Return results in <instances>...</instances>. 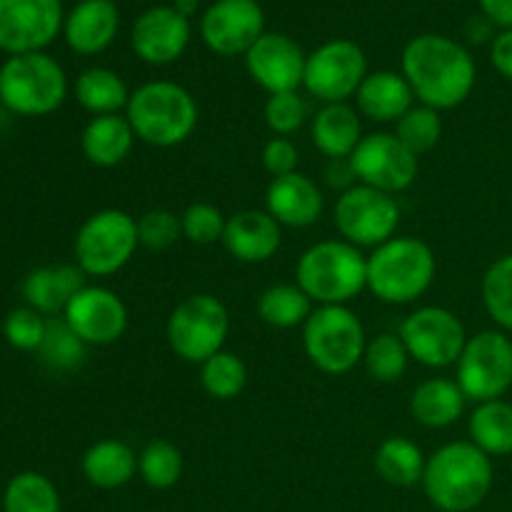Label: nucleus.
Segmentation results:
<instances>
[{
    "label": "nucleus",
    "mask_w": 512,
    "mask_h": 512,
    "mask_svg": "<svg viewBox=\"0 0 512 512\" xmlns=\"http://www.w3.org/2000/svg\"><path fill=\"white\" fill-rule=\"evenodd\" d=\"M125 118L135 138L153 148L183 145L198 128L200 110L193 93L173 80H150L130 93Z\"/></svg>",
    "instance_id": "nucleus-3"
},
{
    "label": "nucleus",
    "mask_w": 512,
    "mask_h": 512,
    "mask_svg": "<svg viewBox=\"0 0 512 512\" xmlns=\"http://www.w3.org/2000/svg\"><path fill=\"white\" fill-rule=\"evenodd\" d=\"M265 123L280 138H288V135L298 133L305 123H308V103H305L303 95L298 90L293 93H278L268 95V103H265Z\"/></svg>",
    "instance_id": "nucleus-41"
},
{
    "label": "nucleus",
    "mask_w": 512,
    "mask_h": 512,
    "mask_svg": "<svg viewBox=\"0 0 512 512\" xmlns=\"http://www.w3.org/2000/svg\"><path fill=\"white\" fill-rule=\"evenodd\" d=\"M183 238V228H180V215L173 210L153 208L138 218V240L143 248L148 250H168Z\"/></svg>",
    "instance_id": "nucleus-43"
},
{
    "label": "nucleus",
    "mask_w": 512,
    "mask_h": 512,
    "mask_svg": "<svg viewBox=\"0 0 512 512\" xmlns=\"http://www.w3.org/2000/svg\"><path fill=\"white\" fill-rule=\"evenodd\" d=\"M200 385L210 398L228 403L235 400L248 385V365L230 350H220L200 365Z\"/></svg>",
    "instance_id": "nucleus-33"
},
{
    "label": "nucleus",
    "mask_w": 512,
    "mask_h": 512,
    "mask_svg": "<svg viewBox=\"0 0 512 512\" xmlns=\"http://www.w3.org/2000/svg\"><path fill=\"white\" fill-rule=\"evenodd\" d=\"M365 325L348 305H318L303 325V348L325 375H345L363 363Z\"/></svg>",
    "instance_id": "nucleus-7"
},
{
    "label": "nucleus",
    "mask_w": 512,
    "mask_h": 512,
    "mask_svg": "<svg viewBox=\"0 0 512 512\" xmlns=\"http://www.w3.org/2000/svg\"><path fill=\"white\" fill-rule=\"evenodd\" d=\"M398 335L403 338L410 358L430 370L458 365L465 343H468L463 320L453 310L440 308V305H425V308L413 310L400 323Z\"/></svg>",
    "instance_id": "nucleus-13"
},
{
    "label": "nucleus",
    "mask_w": 512,
    "mask_h": 512,
    "mask_svg": "<svg viewBox=\"0 0 512 512\" xmlns=\"http://www.w3.org/2000/svg\"><path fill=\"white\" fill-rule=\"evenodd\" d=\"M138 475L148 488L170 490L183 475V453L168 440H153L140 450Z\"/></svg>",
    "instance_id": "nucleus-37"
},
{
    "label": "nucleus",
    "mask_w": 512,
    "mask_h": 512,
    "mask_svg": "<svg viewBox=\"0 0 512 512\" xmlns=\"http://www.w3.org/2000/svg\"><path fill=\"white\" fill-rule=\"evenodd\" d=\"M395 135H398L400 143L415 153L420 158L423 153L433 150L440 143V135H443V118H440V110L428 108V105L418 103L403 115V118L395 123Z\"/></svg>",
    "instance_id": "nucleus-39"
},
{
    "label": "nucleus",
    "mask_w": 512,
    "mask_h": 512,
    "mask_svg": "<svg viewBox=\"0 0 512 512\" xmlns=\"http://www.w3.org/2000/svg\"><path fill=\"white\" fill-rule=\"evenodd\" d=\"M63 320L88 348L118 343L130 323L128 305L118 293L103 285H85L65 308Z\"/></svg>",
    "instance_id": "nucleus-17"
},
{
    "label": "nucleus",
    "mask_w": 512,
    "mask_h": 512,
    "mask_svg": "<svg viewBox=\"0 0 512 512\" xmlns=\"http://www.w3.org/2000/svg\"><path fill=\"white\" fill-rule=\"evenodd\" d=\"M173 5L175 10H178L180 15H185V18H193L195 13H198V8H200V0H173Z\"/></svg>",
    "instance_id": "nucleus-48"
},
{
    "label": "nucleus",
    "mask_w": 512,
    "mask_h": 512,
    "mask_svg": "<svg viewBox=\"0 0 512 512\" xmlns=\"http://www.w3.org/2000/svg\"><path fill=\"white\" fill-rule=\"evenodd\" d=\"M410 360L413 358H410L408 348L398 333H380L365 345V373L375 383H398L408 373Z\"/></svg>",
    "instance_id": "nucleus-36"
},
{
    "label": "nucleus",
    "mask_w": 512,
    "mask_h": 512,
    "mask_svg": "<svg viewBox=\"0 0 512 512\" xmlns=\"http://www.w3.org/2000/svg\"><path fill=\"white\" fill-rule=\"evenodd\" d=\"M368 78V55L355 40L335 38L318 45L305 60L303 88L310 98L328 103H348Z\"/></svg>",
    "instance_id": "nucleus-11"
},
{
    "label": "nucleus",
    "mask_w": 512,
    "mask_h": 512,
    "mask_svg": "<svg viewBox=\"0 0 512 512\" xmlns=\"http://www.w3.org/2000/svg\"><path fill=\"white\" fill-rule=\"evenodd\" d=\"M63 0H0V50L43 53L63 33Z\"/></svg>",
    "instance_id": "nucleus-15"
},
{
    "label": "nucleus",
    "mask_w": 512,
    "mask_h": 512,
    "mask_svg": "<svg viewBox=\"0 0 512 512\" xmlns=\"http://www.w3.org/2000/svg\"><path fill=\"white\" fill-rule=\"evenodd\" d=\"M425 463L428 458L423 455L420 445L403 435L385 438L375 450V470L385 483L395 485V488H413V485L423 483Z\"/></svg>",
    "instance_id": "nucleus-31"
},
{
    "label": "nucleus",
    "mask_w": 512,
    "mask_h": 512,
    "mask_svg": "<svg viewBox=\"0 0 512 512\" xmlns=\"http://www.w3.org/2000/svg\"><path fill=\"white\" fill-rule=\"evenodd\" d=\"M295 283L318 305H348L368 290V255L348 240L313 243L295 265Z\"/></svg>",
    "instance_id": "nucleus-4"
},
{
    "label": "nucleus",
    "mask_w": 512,
    "mask_h": 512,
    "mask_svg": "<svg viewBox=\"0 0 512 512\" xmlns=\"http://www.w3.org/2000/svg\"><path fill=\"white\" fill-rule=\"evenodd\" d=\"M223 245L240 263H268L283 245V225L268 210H240L225 223Z\"/></svg>",
    "instance_id": "nucleus-20"
},
{
    "label": "nucleus",
    "mask_w": 512,
    "mask_h": 512,
    "mask_svg": "<svg viewBox=\"0 0 512 512\" xmlns=\"http://www.w3.org/2000/svg\"><path fill=\"white\" fill-rule=\"evenodd\" d=\"M243 58L253 83L260 85L268 95L293 93V90L303 88L308 55L290 35L265 30Z\"/></svg>",
    "instance_id": "nucleus-18"
},
{
    "label": "nucleus",
    "mask_w": 512,
    "mask_h": 512,
    "mask_svg": "<svg viewBox=\"0 0 512 512\" xmlns=\"http://www.w3.org/2000/svg\"><path fill=\"white\" fill-rule=\"evenodd\" d=\"M75 100L93 118L98 115L123 113L130 103V90L125 80L110 68H88L78 75L73 85Z\"/></svg>",
    "instance_id": "nucleus-29"
},
{
    "label": "nucleus",
    "mask_w": 512,
    "mask_h": 512,
    "mask_svg": "<svg viewBox=\"0 0 512 512\" xmlns=\"http://www.w3.org/2000/svg\"><path fill=\"white\" fill-rule=\"evenodd\" d=\"M45 328H48V318L28 305L10 310L3 320V335L8 345L23 350V353H38L45 338Z\"/></svg>",
    "instance_id": "nucleus-42"
},
{
    "label": "nucleus",
    "mask_w": 512,
    "mask_h": 512,
    "mask_svg": "<svg viewBox=\"0 0 512 512\" xmlns=\"http://www.w3.org/2000/svg\"><path fill=\"white\" fill-rule=\"evenodd\" d=\"M465 403H468V398L455 380L430 378L413 390L410 415L423 428L443 430L463 418Z\"/></svg>",
    "instance_id": "nucleus-27"
},
{
    "label": "nucleus",
    "mask_w": 512,
    "mask_h": 512,
    "mask_svg": "<svg viewBox=\"0 0 512 512\" xmlns=\"http://www.w3.org/2000/svg\"><path fill=\"white\" fill-rule=\"evenodd\" d=\"M483 305L503 333H512V253L495 260L483 275Z\"/></svg>",
    "instance_id": "nucleus-38"
},
{
    "label": "nucleus",
    "mask_w": 512,
    "mask_h": 512,
    "mask_svg": "<svg viewBox=\"0 0 512 512\" xmlns=\"http://www.w3.org/2000/svg\"><path fill=\"white\" fill-rule=\"evenodd\" d=\"M310 138L325 158H350L360 140L365 138L358 108H353L350 103L320 105V110L310 120Z\"/></svg>",
    "instance_id": "nucleus-26"
},
{
    "label": "nucleus",
    "mask_w": 512,
    "mask_h": 512,
    "mask_svg": "<svg viewBox=\"0 0 512 512\" xmlns=\"http://www.w3.org/2000/svg\"><path fill=\"white\" fill-rule=\"evenodd\" d=\"M400 68L413 88L415 100L440 113L463 105L478 80L470 50L438 33H423L410 40L403 48Z\"/></svg>",
    "instance_id": "nucleus-1"
},
{
    "label": "nucleus",
    "mask_w": 512,
    "mask_h": 512,
    "mask_svg": "<svg viewBox=\"0 0 512 512\" xmlns=\"http://www.w3.org/2000/svg\"><path fill=\"white\" fill-rule=\"evenodd\" d=\"M38 358L43 365L58 373H70L80 368L88 358V345L75 335V330L63 318H48L45 338L38 348Z\"/></svg>",
    "instance_id": "nucleus-35"
},
{
    "label": "nucleus",
    "mask_w": 512,
    "mask_h": 512,
    "mask_svg": "<svg viewBox=\"0 0 512 512\" xmlns=\"http://www.w3.org/2000/svg\"><path fill=\"white\" fill-rule=\"evenodd\" d=\"M263 33L265 13L258 0H215L200 18V38L220 58L245 55Z\"/></svg>",
    "instance_id": "nucleus-16"
},
{
    "label": "nucleus",
    "mask_w": 512,
    "mask_h": 512,
    "mask_svg": "<svg viewBox=\"0 0 512 512\" xmlns=\"http://www.w3.org/2000/svg\"><path fill=\"white\" fill-rule=\"evenodd\" d=\"M490 60L493 68L512 83V30H500L490 43Z\"/></svg>",
    "instance_id": "nucleus-45"
},
{
    "label": "nucleus",
    "mask_w": 512,
    "mask_h": 512,
    "mask_svg": "<svg viewBox=\"0 0 512 512\" xmlns=\"http://www.w3.org/2000/svg\"><path fill=\"white\" fill-rule=\"evenodd\" d=\"M5 512H60V495L43 473H18L5 488Z\"/></svg>",
    "instance_id": "nucleus-34"
},
{
    "label": "nucleus",
    "mask_w": 512,
    "mask_h": 512,
    "mask_svg": "<svg viewBox=\"0 0 512 512\" xmlns=\"http://www.w3.org/2000/svg\"><path fill=\"white\" fill-rule=\"evenodd\" d=\"M135 130L123 113L90 118L80 135V150L95 168H118L130 158L135 145Z\"/></svg>",
    "instance_id": "nucleus-25"
},
{
    "label": "nucleus",
    "mask_w": 512,
    "mask_h": 512,
    "mask_svg": "<svg viewBox=\"0 0 512 512\" xmlns=\"http://www.w3.org/2000/svg\"><path fill=\"white\" fill-rule=\"evenodd\" d=\"M230 335V313L223 300L210 293H195L180 300L165 325L170 350L180 360L203 365L215 353L225 350Z\"/></svg>",
    "instance_id": "nucleus-9"
},
{
    "label": "nucleus",
    "mask_w": 512,
    "mask_h": 512,
    "mask_svg": "<svg viewBox=\"0 0 512 512\" xmlns=\"http://www.w3.org/2000/svg\"><path fill=\"white\" fill-rule=\"evenodd\" d=\"M190 20L173 5H153L135 18L130 30L133 53L148 65H170L183 58L190 45Z\"/></svg>",
    "instance_id": "nucleus-19"
},
{
    "label": "nucleus",
    "mask_w": 512,
    "mask_h": 512,
    "mask_svg": "<svg viewBox=\"0 0 512 512\" xmlns=\"http://www.w3.org/2000/svg\"><path fill=\"white\" fill-rule=\"evenodd\" d=\"M438 273L425 240L395 235L368 255V290L385 305H410L423 298Z\"/></svg>",
    "instance_id": "nucleus-5"
},
{
    "label": "nucleus",
    "mask_w": 512,
    "mask_h": 512,
    "mask_svg": "<svg viewBox=\"0 0 512 512\" xmlns=\"http://www.w3.org/2000/svg\"><path fill=\"white\" fill-rule=\"evenodd\" d=\"M480 10L493 25L512 30V0H478Z\"/></svg>",
    "instance_id": "nucleus-47"
},
{
    "label": "nucleus",
    "mask_w": 512,
    "mask_h": 512,
    "mask_svg": "<svg viewBox=\"0 0 512 512\" xmlns=\"http://www.w3.org/2000/svg\"><path fill=\"white\" fill-rule=\"evenodd\" d=\"M138 245V218L120 208L98 210L75 235V265L90 278H110L133 260Z\"/></svg>",
    "instance_id": "nucleus-8"
},
{
    "label": "nucleus",
    "mask_w": 512,
    "mask_h": 512,
    "mask_svg": "<svg viewBox=\"0 0 512 512\" xmlns=\"http://www.w3.org/2000/svg\"><path fill=\"white\" fill-rule=\"evenodd\" d=\"M325 180H328L330 188L340 190V193H345V190H350L353 185H358V180H355V173H353V165H350V160H330V165L325 168Z\"/></svg>",
    "instance_id": "nucleus-46"
},
{
    "label": "nucleus",
    "mask_w": 512,
    "mask_h": 512,
    "mask_svg": "<svg viewBox=\"0 0 512 512\" xmlns=\"http://www.w3.org/2000/svg\"><path fill=\"white\" fill-rule=\"evenodd\" d=\"M313 310V300L303 293L298 283L270 285L258 298L260 320L275 330L303 328Z\"/></svg>",
    "instance_id": "nucleus-32"
},
{
    "label": "nucleus",
    "mask_w": 512,
    "mask_h": 512,
    "mask_svg": "<svg viewBox=\"0 0 512 512\" xmlns=\"http://www.w3.org/2000/svg\"><path fill=\"white\" fill-rule=\"evenodd\" d=\"M120 10L115 0H80L63 23V38L78 55H100L115 43Z\"/></svg>",
    "instance_id": "nucleus-22"
},
{
    "label": "nucleus",
    "mask_w": 512,
    "mask_h": 512,
    "mask_svg": "<svg viewBox=\"0 0 512 512\" xmlns=\"http://www.w3.org/2000/svg\"><path fill=\"white\" fill-rule=\"evenodd\" d=\"M455 383L473 403L500 400L512 388V338L503 330H483L465 343L455 365Z\"/></svg>",
    "instance_id": "nucleus-10"
},
{
    "label": "nucleus",
    "mask_w": 512,
    "mask_h": 512,
    "mask_svg": "<svg viewBox=\"0 0 512 512\" xmlns=\"http://www.w3.org/2000/svg\"><path fill=\"white\" fill-rule=\"evenodd\" d=\"M265 210L283 228H310L318 223L325 210L323 190L303 173L273 178L265 190Z\"/></svg>",
    "instance_id": "nucleus-21"
},
{
    "label": "nucleus",
    "mask_w": 512,
    "mask_h": 512,
    "mask_svg": "<svg viewBox=\"0 0 512 512\" xmlns=\"http://www.w3.org/2000/svg\"><path fill=\"white\" fill-rule=\"evenodd\" d=\"M470 443L490 458L512 455V405L500 400L478 403L468 420Z\"/></svg>",
    "instance_id": "nucleus-30"
},
{
    "label": "nucleus",
    "mask_w": 512,
    "mask_h": 512,
    "mask_svg": "<svg viewBox=\"0 0 512 512\" xmlns=\"http://www.w3.org/2000/svg\"><path fill=\"white\" fill-rule=\"evenodd\" d=\"M415 105V93L403 73L395 70H375L368 73L355 93V108L360 118L373 123H398Z\"/></svg>",
    "instance_id": "nucleus-24"
},
{
    "label": "nucleus",
    "mask_w": 512,
    "mask_h": 512,
    "mask_svg": "<svg viewBox=\"0 0 512 512\" xmlns=\"http://www.w3.org/2000/svg\"><path fill=\"white\" fill-rule=\"evenodd\" d=\"M493 488V458L470 440H455L435 450L425 463L423 490L443 512H470Z\"/></svg>",
    "instance_id": "nucleus-2"
},
{
    "label": "nucleus",
    "mask_w": 512,
    "mask_h": 512,
    "mask_svg": "<svg viewBox=\"0 0 512 512\" xmlns=\"http://www.w3.org/2000/svg\"><path fill=\"white\" fill-rule=\"evenodd\" d=\"M68 98V75L63 65L43 53L10 55L0 65V105L20 118H43L55 113Z\"/></svg>",
    "instance_id": "nucleus-6"
},
{
    "label": "nucleus",
    "mask_w": 512,
    "mask_h": 512,
    "mask_svg": "<svg viewBox=\"0 0 512 512\" xmlns=\"http://www.w3.org/2000/svg\"><path fill=\"white\" fill-rule=\"evenodd\" d=\"M260 160H263V168L268 170L273 178H283V175L298 173L300 150L290 138H280V135H275V138H270L268 143L263 145Z\"/></svg>",
    "instance_id": "nucleus-44"
},
{
    "label": "nucleus",
    "mask_w": 512,
    "mask_h": 512,
    "mask_svg": "<svg viewBox=\"0 0 512 512\" xmlns=\"http://www.w3.org/2000/svg\"><path fill=\"white\" fill-rule=\"evenodd\" d=\"M80 468L93 488L118 490L138 475V453L123 440H98L85 450Z\"/></svg>",
    "instance_id": "nucleus-28"
},
{
    "label": "nucleus",
    "mask_w": 512,
    "mask_h": 512,
    "mask_svg": "<svg viewBox=\"0 0 512 512\" xmlns=\"http://www.w3.org/2000/svg\"><path fill=\"white\" fill-rule=\"evenodd\" d=\"M355 180L368 188L398 195L418 178V155L410 153L395 133H370L350 155Z\"/></svg>",
    "instance_id": "nucleus-14"
},
{
    "label": "nucleus",
    "mask_w": 512,
    "mask_h": 512,
    "mask_svg": "<svg viewBox=\"0 0 512 512\" xmlns=\"http://www.w3.org/2000/svg\"><path fill=\"white\" fill-rule=\"evenodd\" d=\"M333 220L340 238L355 248L375 250L398 235L400 205L395 195L358 183L338 195Z\"/></svg>",
    "instance_id": "nucleus-12"
},
{
    "label": "nucleus",
    "mask_w": 512,
    "mask_h": 512,
    "mask_svg": "<svg viewBox=\"0 0 512 512\" xmlns=\"http://www.w3.org/2000/svg\"><path fill=\"white\" fill-rule=\"evenodd\" d=\"M85 288V273L78 265H40L23 278L20 293L25 305L45 318L63 315L70 300Z\"/></svg>",
    "instance_id": "nucleus-23"
},
{
    "label": "nucleus",
    "mask_w": 512,
    "mask_h": 512,
    "mask_svg": "<svg viewBox=\"0 0 512 512\" xmlns=\"http://www.w3.org/2000/svg\"><path fill=\"white\" fill-rule=\"evenodd\" d=\"M225 223L228 218L213 203H193L180 213L183 238L193 245L223 243Z\"/></svg>",
    "instance_id": "nucleus-40"
}]
</instances>
